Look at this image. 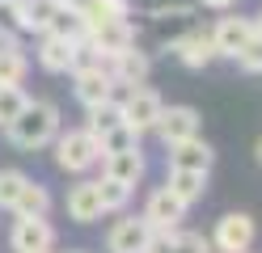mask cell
I'll return each instance as SVG.
<instances>
[{"mask_svg": "<svg viewBox=\"0 0 262 253\" xmlns=\"http://www.w3.org/2000/svg\"><path fill=\"white\" fill-rule=\"evenodd\" d=\"M59 5H68V9H76V13H85V9H89V0H59Z\"/></svg>", "mask_w": 262, "mask_h": 253, "instance_id": "836d02e7", "label": "cell"}, {"mask_svg": "<svg viewBox=\"0 0 262 253\" xmlns=\"http://www.w3.org/2000/svg\"><path fill=\"white\" fill-rule=\"evenodd\" d=\"M72 93H76V101L80 106H97V101H110L114 97V76H110V67L102 63V59H80L76 67H72Z\"/></svg>", "mask_w": 262, "mask_h": 253, "instance_id": "5b68a950", "label": "cell"}, {"mask_svg": "<svg viewBox=\"0 0 262 253\" xmlns=\"http://www.w3.org/2000/svg\"><path fill=\"white\" fill-rule=\"evenodd\" d=\"M63 207H68V219L76 224H93V219H102V198H97V181H76L68 198H63Z\"/></svg>", "mask_w": 262, "mask_h": 253, "instance_id": "e0dca14e", "label": "cell"}, {"mask_svg": "<svg viewBox=\"0 0 262 253\" xmlns=\"http://www.w3.org/2000/svg\"><path fill=\"white\" fill-rule=\"evenodd\" d=\"M26 101H30V93L21 89V84H0V131L26 110Z\"/></svg>", "mask_w": 262, "mask_h": 253, "instance_id": "d4e9b609", "label": "cell"}, {"mask_svg": "<svg viewBox=\"0 0 262 253\" xmlns=\"http://www.w3.org/2000/svg\"><path fill=\"white\" fill-rule=\"evenodd\" d=\"M76 253H80V249H76Z\"/></svg>", "mask_w": 262, "mask_h": 253, "instance_id": "f35d334b", "label": "cell"}, {"mask_svg": "<svg viewBox=\"0 0 262 253\" xmlns=\"http://www.w3.org/2000/svg\"><path fill=\"white\" fill-rule=\"evenodd\" d=\"M26 21H21V0H0V38H21Z\"/></svg>", "mask_w": 262, "mask_h": 253, "instance_id": "83f0119b", "label": "cell"}, {"mask_svg": "<svg viewBox=\"0 0 262 253\" xmlns=\"http://www.w3.org/2000/svg\"><path fill=\"white\" fill-rule=\"evenodd\" d=\"M55 165L63 169V173H85V169H93L97 160H102V140L80 127V131H68V135H55Z\"/></svg>", "mask_w": 262, "mask_h": 253, "instance_id": "3957f363", "label": "cell"}, {"mask_svg": "<svg viewBox=\"0 0 262 253\" xmlns=\"http://www.w3.org/2000/svg\"><path fill=\"white\" fill-rule=\"evenodd\" d=\"M102 173L136 190L140 177H144V152H140V144L136 148H123V152H106V156H102Z\"/></svg>", "mask_w": 262, "mask_h": 253, "instance_id": "2e32d148", "label": "cell"}, {"mask_svg": "<svg viewBox=\"0 0 262 253\" xmlns=\"http://www.w3.org/2000/svg\"><path fill=\"white\" fill-rule=\"evenodd\" d=\"M123 123V106H119V101H97V106H89V131L93 135H106L110 127H119Z\"/></svg>", "mask_w": 262, "mask_h": 253, "instance_id": "cb8c5ba5", "label": "cell"}, {"mask_svg": "<svg viewBox=\"0 0 262 253\" xmlns=\"http://www.w3.org/2000/svg\"><path fill=\"white\" fill-rule=\"evenodd\" d=\"M114 101L123 106V123L131 127V131H152L157 127V118H161V93L157 89H148V84H114Z\"/></svg>", "mask_w": 262, "mask_h": 253, "instance_id": "7a4b0ae2", "label": "cell"}, {"mask_svg": "<svg viewBox=\"0 0 262 253\" xmlns=\"http://www.w3.org/2000/svg\"><path fill=\"white\" fill-rule=\"evenodd\" d=\"M186 215V202H178L165 186L148 194V207H144V219H148V228H178Z\"/></svg>", "mask_w": 262, "mask_h": 253, "instance_id": "ac0fdd59", "label": "cell"}, {"mask_svg": "<svg viewBox=\"0 0 262 253\" xmlns=\"http://www.w3.org/2000/svg\"><path fill=\"white\" fill-rule=\"evenodd\" d=\"M114 17H131V0H89V9H85V26L114 21Z\"/></svg>", "mask_w": 262, "mask_h": 253, "instance_id": "484cf974", "label": "cell"}, {"mask_svg": "<svg viewBox=\"0 0 262 253\" xmlns=\"http://www.w3.org/2000/svg\"><path fill=\"white\" fill-rule=\"evenodd\" d=\"M102 140V156L106 152H123V148H136L140 144V131H131L127 123H119V127H110L106 135H97Z\"/></svg>", "mask_w": 262, "mask_h": 253, "instance_id": "f546056e", "label": "cell"}, {"mask_svg": "<svg viewBox=\"0 0 262 253\" xmlns=\"http://www.w3.org/2000/svg\"><path fill=\"white\" fill-rule=\"evenodd\" d=\"M254 215H245V211H228L216 219V232H211V249L216 253H241V249H250L254 245Z\"/></svg>", "mask_w": 262, "mask_h": 253, "instance_id": "52a82bcc", "label": "cell"}, {"mask_svg": "<svg viewBox=\"0 0 262 253\" xmlns=\"http://www.w3.org/2000/svg\"><path fill=\"white\" fill-rule=\"evenodd\" d=\"M26 181L30 177L21 173V169H0V211H13V202H17Z\"/></svg>", "mask_w": 262, "mask_h": 253, "instance_id": "f1b7e54d", "label": "cell"}, {"mask_svg": "<svg viewBox=\"0 0 262 253\" xmlns=\"http://www.w3.org/2000/svg\"><path fill=\"white\" fill-rule=\"evenodd\" d=\"M106 67H110L114 84H127V89H131V84H144V80H148L152 59H148V51H140L136 42H131V47H123V51H119V55H114Z\"/></svg>", "mask_w": 262, "mask_h": 253, "instance_id": "5bb4252c", "label": "cell"}, {"mask_svg": "<svg viewBox=\"0 0 262 253\" xmlns=\"http://www.w3.org/2000/svg\"><path fill=\"white\" fill-rule=\"evenodd\" d=\"M30 72V59L17 38H0V84H21Z\"/></svg>", "mask_w": 262, "mask_h": 253, "instance_id": "ffe728a7", "label": "cell"}, {"mask_svg": "<svg viewBox=\"0 0 262 253\" xmlns=\"http://www.w3.org/2000/svg\"><path fill=\"white\" fill-rule=\"evenodd\" d=\"M47 30L59 34V38H72V42H85V34H89L85 13H76V9H68V5L55 9V17H51V26H47Z\"/></svg>", "mask_w": 262, "mask_h": 253, "instance_id": "44dd1931", "label": "cell"}, {"mask_svg": "<svg viewBox=\"0 0 262 253\" xmlns=\"http://www.w3.org/2000/svg\"><path fill=\"white\" fill-rule=\"evenodd\" d=\"M148 236H152V228L144 215H123L106 236V253H144Z\"/></svg>", "mask_w": 262, "mask_h": 253, "instance_id": "7c38bea8", "label": "cell"}, {"mask_svg": "<svg viewBox=\"0 0 262 253\" xmlns=\"http://www.w3.org/2000/svg\"><path fill=\"white\" fill-rule=\"evenodd\" d=\"M47 253H51V249H47Z\"/></svg>", "mask_w": 262, "mask_h": 253, "instance_id": "74e56055", "label": "cell"}, {"mask_svg": "<svg viewBox=\"0 0 262 253\" xmlns=\"http://www.w3.org/2000/svg\"><path fill=\"white\" fill-rule=\"evenodd\" d=\"M136 34H140V26L131 21V17L97 21V26H89V34H85V55H89V59H102V63H110V59L119 55L123 47H131V42H136Z\"/></svg>", "mask_w": 262, "mask_h": 253, "instance_id": "277c9868", "label": "cell"}, {"mask_svg": "<svg viewBox=\"0 0 262 253\" xmlns=\"http://www.w3.org/2000/svg\"><path fill=\"white\" fill-rule=\"evenodd\" d=\"M59 9V0H21V21H26V34H47L51 17Z\"/></svg>", "mask_w": 262, "mask_h": 253, "instance_id": "603a6c76", "label": "cell"}, {"mask_svg": "<svg viewBox=\"0 0 262 253\" xmlns=\"http://www.w3.org/2000/svg\"><path fill=\"white\" fill-rule=\"evenodd\" d=\"M254 34H258V38H262V13L254 17Z\"/></svg>", "mask_w": 262, "mask_h": 253, "instance_id": "e575fe53", "label": "cell"}, {"mask_svg": "<svg viewBox=\"0 0 262 253\" xmlns=\"http://www.w3.org/2000/svg\"><path fill=\"white\" fill-rule=\"evenodd\" d=\"M241 253H250V249H241Z\"/></svg>", "mask_w": 262, "mask_h": 253, "instance_id": "8d00e7d4", "label": "cell"}, {"mask_svg": "<svg viewBox=\"0 0 262 253\" xmlns=\"http://www.w3.org/2000/svg\"><path fill=\"white\" fill-rule=\"evenodd\" d=\"M148 17L152 21H186V17H194V5H157Z\"/></svg>", "mask_w": 262, "mask_h": 253, "instance_id": "1f68e13d", "label": "cell"}, {"mask_svg": "<svg viewBox=\"0 0 262 253\" xmlns=\"http://www.w3.org/2000/svg\"><path fill=\"white\" fill-rule=\"evenodd\" d=\"M97 198H102V211H123L131 202V186H123V181H114V177L102 173V181H97Z\"/></svg>", "mask_w": 262, "mask_h": 253, "instance_id": "4316f807", "label": "cell"}, {"mask_svg": "<svg viewBox=\"0 0 262 253\" xmlns=\"http://www.w3.org/2000/svg\"><path fill=\"white\" fill-rule=\"evenodd\" d=\"M144 253H211V236L182 232V228H152Z\"/></svg>", "mask_w": 262, "mask_h": 253, "instance_id": "30bf717a", "label": "cell"}, {"mask_svg": "<svg viewBox=\"0 0 262 253\" xmlns=\"http://www.w3.org/2000/svg\"><path fill=\"white\" fill-rule=\"evenodd\" d=\"M5 135H9L21 152L47 148V144L59 135V106H55V101H42V97H38V101H26V110L5 127Z\"/></svg>", "mask_w": 262, "mask_h": 253, "instance_id": "6da1fadb", "label": "cell"}, {"mask_svg": "<svg viewBox=\"0 0 262 253\" xmlns=\"http://www.w3.org/2000/svg\"><path fill=\"white\" fill-rule=\"evenodd\" d=\"M233 59H237V67H241V72H262V38L254 34V38L245 42Z\"/></svg>", "mask_w": 262, "mask_h": 253, "instance_id": "4dcf8cb0", "label": "cell"}, {"mask_svg": "<svg viewBox=\"0 0 262 253\" xmlns=\"http://www.w3.org/2000/svg\"><path fill=\"white\" fill-rule=\"evenodd\" d=\"M203 118L194 106H161V118H157V135L161 144H178V140H190V135H199Z\"/></svg>", "mask_w": 262, "mask_h": 253, "instance_id": "8fae6325", "label": "cell"}, {"mask_svg": "<svg viewBox=\"0 0 262 253\" xmlns=\"http://www.w3.org/2000/svg\"><path fill=\"white\" fill-rule=\"evenodd\" d=\"M85 59V42H72V38H59V34H38V67L51 76H68L72 67Z\"/></svg>", "mask_w": 262, "mask_h": 253, "instance_id": "8992f818", "label": "cell"}, {"mask_svg": "<svg viewBox=\"0 0 262 253\" xmlns=\"http://www.w3.org/2000/svg\"><path fill=\"white\" fill-rule=\"evenodd\" d=\"M47 207H51V190L42 181H26L13 202V215H47Z\"/></svg>", "mask_w": 262, "mask_h": 253, "instance_id": "7402d4cb", "label": "cell"}, {"mask_svg": "<svg viewBox=\"0 0 262 253\" xmlns=\"http://www.w3.org/2000/svg\"><path fill=\"white\" fill-rule=\"evenodd\" d=\"M165 148H169V169H194V173H211V165H216V152H211V144H203L199 135L178 140V144H165Z\"/></svg>", "mask_w": 262, "mask_h": 253, "instance_id": "9a60e30c", "label": "cell"}, {"mask_svg": "<svg viewBox=\"0 0 262 253\" xmlns=\"http://www.w3.org/2000/svg\"><path fill=\"white\" fill-rule=\"evenodd\" d=\"M203 5H207V9H233L237 0H203Z\"/></svg>", "mask_w": 262, "mask_h": 253, "instance_id": "d6a6232c", "label": "cell"}, {"mask_svg": "<svg viewBox=\"0 0 262 253\" xmlns=\"http://www.w3.org/2000/svg\"><path fill=\"white\" fill-rule=\"evenodd\" d=\"M9 245H13V253H47L55 245V228L47 224V215H17Z\"/></svg>", "mask_w": 262, "mask_h": 253, "instance_id": "ba28073f", "label": "cell"}, {"mask_svg": "<svg viewBox=\"0 0 262 253\" xmlns=\"http://www.w3.org/2000/svg\"><path fill=\"white\" fill-rule=\"evenodd\" d=\"M165 190H169L178 202L194 207V202L203 198V190H207V173H194V169H169V177H165Z\"/></svg>", "mask_w": 262, "mask_h": 253, "instance_id": "d6986e66", "label": "cell"}, {"mask_svg": "<svg viewBox=\"0 0 262 253\" xmlns=\"http://www.w3.org/2000/svg\"><path fill=\"white\" fill-rule=\"evenodd\" d=\"M250 38H254V17H220V21L211 26L216 55H224V59H233Z\"/></svg>", "mask_w": 262, "mask_h": 253, "instance_id": "4fadbf2b", "label": "cell"}, {"mask_svg": "<svg viewBox=\"0 0 262 253\" xmlns=\"http://www.w3.org/2000/svg\"><path fill=\"white\" fill-rule=\"evenodd\" d=\"M254 152H258V165H262V140H258V148H254Z\"/></svg>", "mask_w": 262, "mask_h": 253, "instance_id": "d590c367", "label": "cell"}, {"mask_svg": "<svg viewBox=\"0 0 262 253\" xmlns=\"http://www.w3.org/2000/svg\"><path fill=\"white\" fill-rule=\"evenodd\" d=\"M169 55L182 67H190V72H203L211 59H220L216 55V42H211V30H190V34H182V38H173L169 42Z\"/></svg>", "mask_w": 262, "mask_h": 253, "instance_id": "9c48e42d", "label": "cell"}]
</instances>
